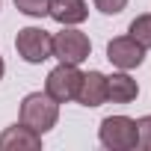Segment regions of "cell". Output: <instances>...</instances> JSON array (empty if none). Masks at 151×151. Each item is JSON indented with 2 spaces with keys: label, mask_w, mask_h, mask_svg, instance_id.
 <instances>
[{
  "label": "cell",
  "mask_w": 151,
  "mask_h": 151,
  "mask_svg": "<svg viewBox=\"0 0 151 151\" xmlns=\"http://www.w3.org/2000/svg\"><path fill=\"white\" fill-rule=\"evenodd\" d=\"M59 122V101H53L47 92H30L21 101V124H27L36 133H47Z\"/></svg>",
  "instance_id": "6da1fadb"
},
{
  "label": "cell",
  "mask_w": 151,
  "mask_h": 151,
  "mask_svg": "<svg viewBox=\"0 0 151 151\" xmlns=\"http://www.w3.org/2000/svg\"><path fill=\"white\" fill-rule=\"evenodd\" d=\"M98 136H101V145L113 151H133L139 145V127L127 116H107L101 122Z\"/></svg>",
  "instance_id": "7a4b0ae2"
},
{
  "label": "cell",
  "mask_w": 151,
  "mask_h": 151,
  "mask_svg": "<svg viewBox=\"0 0 151 151\" xmlns=\"http://www.w3.org/2000/svg\"><path fill=\"white\" fill-rule=\"evenodd\" d=\"M50 50H53V56H56L59 62L80 65L83 59H89V53H92V42H89V36L80 33V30H74V27H62V30L53 36Z\"/></svg>",
  "instance_id": "3957f363"
},
{
  "label": "cell",
  "mask_w": 151,
  "mask_h": 151,
  "mask_svg": "<svg viewBox=\"0 0 151 151\" xmlns=\"http://www.w3.org/2000/svg\"><path fill=\"white\" fill-rule=\"evenodd\" d=\"M50 42H53V36H50L47 30H42V27H24V30H18V36H15V50H18V56H21L24 62L39 65V62H45V59L53 56Z\"/></svg>",
  "instance_id": "277c9868"
},
{
  "label": "cell",
  "mask_w": 151,
  "mask_h": 151,
  "mask_svg": "<svg viewBox=\"0 0 151 151\" xmlns=\"http://www.w3.org/2000/svg\"><path fill=\"white\" fill-rule=\"evenodd\" d=\"M80 80H83V71L77 65H68V62H59L45 80V92L59 101V104H68L77 98V89H80Z\"/></svg>",
  "instance_id": "5b68a950"
},
{
  "label": "cell",
  "mask_w": 151,
  "mask_h": 151,
  "mask_svg": "<svg viewBox=\"0 0 151 151\" xmlns=\"http://www.w3.org/2000/svg\"><path fill=\"white\" fill-rule=\"evenodd\" d=\"M107 59H110L116 68L130 71V68H139V65H142V59H145V47L136 45L130 36H119V39H113V42L107 45Z\"/></svg>",
  "instance_id": "8992f818"
},
{
  "label": "cell",
  "mask_w": 151,
  "mask_h": 151,
  "mask_svg": "<svg viewBox=\"0 0 151 151\" xmlns=\"http://www.w3.org/2000/svg\"><path fill=\"white\" fill-rule=\"evenodd\" d=\"M42 133L30 130L27 124H12L0 133V151H39Z\"/></svg>",
  "instance_id": "52a82bcc"
},
{
  "label": "cell",
  "mask_w": 151,
  "mask_h": 151,
  "mask_svg": "<svg viewBox=\"0 0 151 151\" xmlns=\"http://www.w3.org/2000/svg\"><path fill=\"white\" fill-rule=\"evenodd\" d=\"M47 15L62 27H74L89 18V9H86V0H50Z\"/></svg>",
  "instance_id": "ba28073f"
},
{
  "label": "cell",
  "mask_w": 151,
  "mask_h": 151,
  "mask_svg": "<svg viewBox=\"0 0 151 151\" xmlns=\"http://www.w3.org/2000/svg\"><path fill=\"white\" fill-rule=\"evenodd\" d=\"M74 101H80L83 107H101L107 101V77H104L101 71L83 74L80 89H77V98H74Z\"/></svg>",
  "instance_id": "9c48e42d"
},
{
  "label": "cell",
  "mask_w": 151,
  "mask_h": 151,
  "mask_svg": "<svg viewBox=\"0 0 151 151\" xmlns=\"http://www.w3.org/2000/svg\"><path fill=\"white\" fill-rule=\"evenodd\" d=\"M136 95H139V86H136V80L130 77V74L119 71V74H110L107 77V101L130 104V101H136Z\"/></svg>",
  "instance_id": "30bf717a"
},
{
  "label": "cell",
  "mask_w": 151,
  "mask_h": 151,
  "mask_svg": "<svg viewBox=\"0 0 151 151\" xmlns=\"http://www.w3.org/2000/svg\"><path fill=\"white\" fill-rule=\"evenodd\" d=\"M127 36L148 50V47H151V12H148V15H136V18L130 21V27H127Z\"/></svg>",
  "instance_id": "8fae6325"
},
{
  "label": "cell",
  "mask_w": 151,
  "mask_h": 151,
  "mask_svg": "<svg viewBox=\"0 0 151 151\" xmlns=\"http://www.w3.org/2000/svg\"><path fill=\"white\" fill-rule=\"evenodd\" d=\"M12 3H15L18 12H24L30 18H45L47 9H50V0H12Z\"/></svg>",
  "instance_id": "7c38bea8"
},
{
  "label": "cell",
  "mask_w": 151,
  "mask_h": 151,
  "mask_svg": "<svg viewBox=\"0 0 151 151\" xmlns=\"http://www.w3.org/2000/svg\"><path fill=\"white\" fill-rule=\"evenodd\" d=\"M136 127H139V145L151 151V116H142L136 122Z\"/></svg>",
  "instance_id": "4fadbf2b"
},
{
  "label": "cell",
  "mask_w": 151,
  "mask_h": 151,
  "mask_svg": "<svg viewBox=\"0 0 151 151\" xmlns=\"http://www.w3.org/2000/svg\"><path fill=\"white\" fill-rule=\"evenodd\" d=\"M95 6H98L104 15H119V12L127 6V0H95Z\"/></svg>",
  "instance_id": "5bb4252c"
},
{
  "label": "cell",
  "mask_w": 151,
  "mask_h": 151,
  "mask_svg": "<svg viewBox=\"0 0 151 151\" xmlns=\"http://www.w3.org/2000/svg\"><path fill=\"white\" fill-rule=\"evenodd\" d=\"M3 74H6V62H3V56H0V80H3Z\"/></svg>",
  "instance_id": "9a60e30c"
}]
</instances>
